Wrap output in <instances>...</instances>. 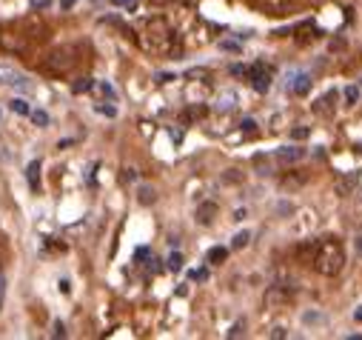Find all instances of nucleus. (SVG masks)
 I'll use <instances>...</instances> for the list:
<instances>
[{
  "label": "nucleus",
  "mask_w": 362,
  "mask_h": 340,
  "mask_svg": "<svg viewBox=\"0 0 362 340\" xmlns=\"http://www.w3.org/2000/svg\"><path fill=\"white\" fill-rule=\"evenodd\" d=\"M345 266V249L337 240H322L314 254V269L325 278H337Z\"/></svg>",
  "instance_id": "nucleus-1"
},
{
  "label": "nucleus",
  "mask_w": 362,
  "mask_h": 340,
  "mask_svg": "<svg viewBox=\"0 0 362 340\" xmlns=\"http://www.w3.org/2000/svg\"><path fill=\"white\" fill-rule=\"evenodd\" d=\"M171 40H174V35H171V29H168L165 21L154 18V21L146 23V40H143V46H146L148 52L165 55V52H171Z\"/></svg>",
  "instance_id": "nucleus-2"
},
{
  "label": "nucleus",
  "mask_w": 362,
  "mask_h": 340,
  "mask_svg": "<svg viewBox=\"0 0 362 340\" xmlns=\"http://www.w3.org/2000/svg\"><path fill=\"white\" fill-rule=\"evenodd\" d=\"M0 86L18 89V92H32L35 83H32V77L23 74L21 69H15V66H9V63H0Z\"/></svg>",
  "instance_id": "nucleus-3"
},
{
  "label": "nucleus",
  "mask_w": 362,
  "mask_h": 340,
  "mask_svg": "<svg viewBox=\"0 0 362 340\" xmlns=\"http://www.w3.org/2000/svg\"><path fill=\"white\" fill-rule=\"evenodd\" d=\"M311 74L308 72H300V69H291L288 74H286V92H291V95H297V98H305L308 92H311Z\"/></svg>",
  "instance_id": "nucleus-4"
},
{
  "label": "nucleus",
  "mask_w": 362,
  "mask_h": 340,
  "mask_svg": "<svg viewBox=\"0 0 362 340\" xmlns=\"http://www.w3.org/2000/svg\"><path fill=\"white\" fill-rule=\"evenodd\" d=\"M245 74L251 77V86H254L257 92H268V89H271V80H274V72H271V66H265V63L248 66Z\"/></svg>",
  "instance_id": "nucleus-5"
},
{
  "label": "nucleus",
  "mask_w": 362,
  "mask_h": 340,
  "mask_svg": "<svg viewBox=\"0 0 362 340\" xmlns=\"http://www.w3.org/2000/svg\"><path fill=\"white\" fill-rule=\"evenodd\" d=\"M337 101H339V95H337V89H331V92H325V95L314 103V112L322 115V118H331V115L337 112Z\"/></svg>",
  "instance_id": "nucleus-6"
},
{
  "label": "nucleus",
  "mask_w": 362,
  "mask_h": 340,
  "mask_svg": "<svg viewBox=\"0 0 362 340\" xmlns=\"http://www.w3.org/2000/svg\"><path fill=\"white\" fill-rule=\"evenodd\" d=\"M237 101H240V98H237L234 89H223V92L214 98V112H223V115H226V112L237 109Z\"/></svg>",
  "instance_id": "nucleus-7"
},
{
  "label": "nucleus",
  "mask_w": 362,
  "mask_h": 340,
  "mask_svg": "<svg viewBox=\"0 0 362 340\" xmlns=\"http://www.w3.org/2000/svg\"><path fill=\"white\" fill-rule=\"evenodd\" d=\"M214 215H217V203H200V206L194 209V220H197L200 226H211V223H214Z\"/></svg>",
  "instance_id": "nucleus-8"
},
{
  "label": "nucleus",
  "mask_w": 362,
  "mask_h": 340,
  "mask_svg": "<svg viewBox=\"0 0 362 340\" xmlns=\"http://www.w3.org/2000/svg\"><path fill=\"white\" fill-rule=\"evenodd\" d=\"M308 152L303 149V146H286V149H280L274 157L280 160V163H297V160H303Z\"/></svg>",
  "instance_id": "nucleus-9"
},
{
  "label": "nucleus",
  "mask_w": 362,
  "mask_h": 340,
  "mask_svg": "<svg viewBox=\"0 0 362 340\" xmlns=\"http://www.w3.org/2000/svg\"><path fill=\"white\" fill-rule=\"evenodd\" d=\"M226 258H228V249H226V246H214V249H209V254H206L209 266H220Z\"/></svg>",
  "instance_id": "nucleus-10"
},
{
  "label": "nucleus",
  "mask_w": 362,
  "mask_h": 340,
  "mask_svg": "<svg viewBox=\"0 0 362 340\" xmlns=\"http://www.w3.org/2000/svg\"><path fill=\"white\" fill-rule=\"evenodd\" d=\"M26 178H29V186L37 192V189H40V160H32V163H29Z\"/></svg>",
  "instance_id": "nucleus-11"
},
{
  "label": "nucleus",
  "mask_w": 362,
  "mask_h": 340,
  "mask_svg": "<svg viewBox=\"0 0 362 340\" xmlns=\"http://www.w3.org/2000/svg\"><path fill=\"white\" fill-rule=\"evenodd\" d=\"M303 326H322L325 323V314L322 312H317V309H311V312H303Z\"/></svg>",
  "instance_id": "nucleus-12"
},
{
  "label": "nucleus",
  "mask_w": 362,
  "mask_h": 340,
  "mask_svg": "<svg viewBox=\"0 0 362 340\" xmlns=\"http://www.w3.org/2000/svg\"><path fill=\"white\" fill-rule=\"evenodd\" d=\"M251 243V232L248 229H243V232H237L234 237H231V249H245Z\"/></svg>",
  "instance_id": "nucleus-13"
},
{
  "label": "nucleus",
  "mask_w": 362,
  "mask_h": 340,
  "mask_svg": "<svg viewBox=\"0 0 362 340\" xmlns=\"http://www.w3.org/2000/svg\"><path fill=\"white\" fill-rule=\"evenodd\" d=\"M165 266H168L171 272H180V269H183V254H180V251H171V254H168V261H165Z\"/></svg>",
  "instance_id": "nucleus-14"
},
{
  "label": "nucleus",
  "mask_w": 362,
  "mask_h": 340,
  "mask_svg": "<svg viewBox=\"0 0 362 340\" xmlns=\"http://www.w3.org/2000/svg\"><path fill=\"white\" fill-rule=\"evenodd\" d=\"M137 200H140L143 206H148V203H154V200H157V195H154V189H148V186H140V192H137Z\"/></svg>",
  "instance_id": "nucleus-15"
},
{
  "label": "nucleus",
  "mask_w": 362,
  "mask_h": 340,
  "mask_svg": "<svg viewBox=\"0 0 362 340\" xmlns=\"http://www.w3.org/2000/svg\"><path fill=\"white\" fill-rule=\"evenodd\" d=\"M92 86H95V80H92V77H80V80L74 83V86H71V92H74V95H80V92H88Z\"/></svg>",
  "instance_id": "nucleus-16"
},
{
  "label": "nucleus",
  "mask_w": 362,
  "mask_h": 340,
  "mask_svg": "<svg viewBox=\"0 0 362 340\" xmlns=\"http://www.w3.org/2000/svg\"><path fill=\"white\" fill-rule=\"evenodd\" d=\"M342 98H345V106H356V101H359V89H356V86H345Z\"/></svg>",
  "instance_id": "nucleus-17"
},
{
  "label": "nucleus",
  "mask_w": 362,
  "mask_h": 340,
  "mask_svg": "<svg viewBox=\"0 0 362 340\" xmlns=\"http://www.w3.org/2000/svg\"><path fill=\"white\" fill-rule=\"evenodd\" d=\"M9 106H12V112H18V115H32V106H29L23 98H15Z\"/></svg>",
  "instance_id": "nucleus-18"
},
{
  "label": "nucleus",
  "mask_w": 362,
  "mask_h": 340,
  "mask_svg": "<svg viewBox=\"0 0 362 340\" xmlns=\"http://www.w3.org/2000/svg\"><path fill=\"white\" fill-rule=\"evenodd\" d=\"M356 181H359V175H351V178H342L337 186H339V192H342V195H351V189H354V183H356Z\"/></svg>",
  "instance_id": "nucleus-19"
},
{
  "label": "nucleus",
  "mask_w": 362,
  "mask_h": 340,
  "mask_svg": "<svg viewBox=\"0 0 362 340\" xmlns=\"http://www.w3.org/2000/svg\"><path fill=\"white\" fill-rule=\"evenodd\" d=\"M98 89H100V95H106L109 101H115V98H117V92L112 89V83H98Z\"/></svg>",
  "instance_id": "nucleus-20"
},
{
  "label": "nucleus",
  "mask_w": 362,
  "mask_h": 340,
  "mask_svg": "<svg viewBox=\"0 0 362 340\" xmlns=\"http://www.w3.org/2000/svg\"><path fill=\"white\" fill-rule=\"evenodd\" d=\"M32 120H35L37 126H49V115H46V112H40V109H37V112H32Z\"/></svg>",
  "instance_id": "nucleus-21"
},
{
  "label": "nucleus",
  "mask_w": 362,
  "mask_h": 340,
  "mask_svg": "<svg viewBox=\"0 0 362 340\" xmlns=\"http://www.w3.org/2000/svg\"><path fill=\"white\" fill-rule=\"evenodd\" d=\"M308 135H311L308 126H297V129H291V137H294V140H303V137H308Z\"/></svg>",
  "instance_id": "nucleus-22"
},
{
  "label": "nucleus",
  "mask_w": 362,
  "mask_h": 340,
  "mask_svg": "<svg viewBox=\"0 0 362 340\" xmlns=\"http://www.w3.org/2000/svg\"><path fill=\"white\" fill-rule=\"evenodd\" d=\"M95 109H98L100 115H106V118H115V115H117V109H115V106H103V103H95Z\"/></svg>",
  "instance_id": "nucleus-23"
},
{
  "label": "nucleus",
  "mask_w": 362,
  "mask_h": 340,
  "mask_svg": "<svg viewBox=\"0 0 362 340\" xmlns=\"http://www.w3.org/2000/svg\"><path fill=\"white\" fill-rule=\"evenodd\" d=\"M240 129H243V132H248V135H254V132H257V123H254L251 118H245V120L240 123Z\"/></svg>",
  "instance_id": "nucleus-24"
},
{
  "label": "nucleus",
  "mask_w": 362,
  "mask_h": 340,
  "mask_svg": "<svg viewBox=\"0 0 362 340\" xmlns=\"http://www.w3.org/2000/svg\"><path fill=\"white\" fill-rule=\"evenodd\" d=\"M109 4H115V6H123V9H134V6H137V0H109Z\"/></svg>",
  "instance_id": "nucleus-25"
},
{
  "label": "nucleus",
  "mask_w": 362,
  "mask_h": 340,
  "mask_svg": "<svg viewBox=\"0 0 362 340\" xmlns=\"http://www.w3.org/2000/svg\"><path fill=\"white\" fill-rule=\"evenodd\" d=\"M4 298H6V278L0 275V309H4Z\"/></svg>",
  "instance_id": "nucleus-26"
},
{
  "label": "nucleus",
  "mask_w": 362,
  "mask_h": 340,
  "mask_svg": "<svg viewBox=\"0 0 362 340\" xmlns=\"http://www.w3.org/2000/svg\"><path fill=\"white\" fill-rule=\"evenodd\" d=\"M49 4H52V0H32V9H35V12H40V9H46Z\"/></svg>",
  "instance_id": "nucleus-27"
},
{
  "label": "nucleus",
  "mask_w": 362,
  "mask_h": 340,
  "mask_svg": "<svg viewBox=\"0 0 362 340\" xmlns=\"http://www.w3.org/2000/svg\"><path fill=\"white\" fill-rule=\"evenodd\" d=\"M271 337H274V340H283V337H288V332H286L283 326H277L274 332H271Z\"/></svg>",
  "instance_id": "nucleus-28"
},
{
  "label": "nucleus",
  "mask_w": 362,
  "mask_h": 340,
  "mask_svg": "<svg viewBox=\"0 0 362 340\" xmlns=\"http://www.w3.org/2000/svg\"><path fill=\"white\" fill-rule=\"evenodd\" d=\"M209 278V269H197V272H192V280H206Z\"/></svg>",
  "instance_id": "nucleus-29"
},
{
  "label": "nucleus",
  "mask_w": 362,
  "mask_h": 340,
  "mask_svg": "<svg viewBox=\"0 0 362 340\" xmlns=\"http://www.w3.org/2000/svg\"><path fill=\"white\" fill-rule=\"evenodd\" d=\"M243 329H245V326H240V323H237V326H234V329H231V332H228V337H240V334H245V332H243Z\"/></svg>",
  "instance_id": "nucleus-30"
},
{
  "label": "nucleus",
  "mask_w": 362,
  "mask_h": 340,
  "mask_svg": "<svg viewBox=\"0 0 362 340\" xmlns=\"http://www.w3.org/2000/svg\"><path fill=\"white\" fill-rule=\"evenodd\" d=\"M168 135H171V140H174V143H180V140H183V132H180V129H171Z\"/></svg>",
  "instance_id": "nucleus-31"
},
{
  "label": "nucleus",
  "mask_w": 362,
  "mask_h": 340,
  "mask_svg": "<svg viewBox=\"0 0 362 340\" xmlns=\"http://www.w3.org/2000/svg\"><path fill=\"white\" fill-rule=\"evenodd\" d=\"M54 337H66V329H63V323H54Z\"/></svg>",
  "instance_id": "nucleus-32"
},
{
  "label": "nucleus",
  "mask_w": 362,
  "mask_h": 340,
  "mask_svg": "<svg viewBox=\"0 0 362 340\" xmlns=\"http://www.w3.org/2000/svg\"><path fill=\"white\" fill-rule=\"evenodd\" d=\"M74 4H77V0H60V6H63V9H71Z\"/></svg>",
  "instance_id": "nucleus-33"
},
{
  "label": "nucleus",
  "mask_w": 362,
  "mask_h": 340,
  "mask_svg": "<svg viewBox=\"0 0 362 340\" xmlns=\"http://www.w3.org/2000/svg\"><path fill=\"white\" fill-rule=\"evenodd\" d=\"M168 80H174L171 74H157V83H168Z\"/></svg>",
  "instance_id": "nucleus-34"
},
{
  "label": "nucleus",
  "mask_w": 362,
  "mask_h": 340,
  "mask_svg": "<svg viewBox=\"0 0 362 340\" xmlns=\"http://www.w3.org/2000/svg\"><path fill=\"white\" fill-rule=\"evenodd\" d=\"M354 317H356V320H359V323H362V306H359V309H356V312H354Z\"/></svg>",
  "instance_id": "nucleus-35"
},
{
  "label": "nucleus",
  "mask_w": 362,
  "mask_h": 340,
  "mask_svg": "<svg viewBox=\"0 0 362 340\" xmlns=\"http://www.w3.org/2000/svg\"><path fill=\"white\" fill-rule=\"evenodd\" d=\"M92 4H98V6H100V4H103V0H92Z\"/></svg>",
  "instance_id": "nucleus-36"
},
{
  "label": "nucleus",
  "mask_w": 362,
  "mask_h": 340,
  "mask_svg": "<svg viewBox=\"0 0 362 340\" xmlns=\"http://www.w3.org/2000/svg\"><path fill=\"white\" fill-rule=\"evenodd\" d=\"M0 120H4V109H0Z\"/></svg>",
  "instance_id": "nucleus-37"
}]
</instances>
